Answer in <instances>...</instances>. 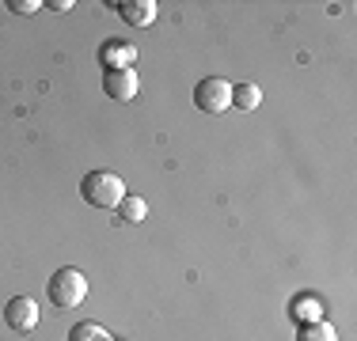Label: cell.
<instances>
[{
    "label": "cell",
    "mask_w": 357,
    "mask_h": 341,
    "mask_svg": "<svg viewBox=\"0 0 357 341\" xmlns=\"http://www.w3.org/2000/svg\"><path fill=\"white\" fill-rule=\"evenodd\" d=\"M80 198L96 209H118L126 198V182L114 175V170H88L80 178Z\"/></svg>",
    "instance_id": "6da1fadb"
},
{
    "label": "cell",
    "mask_w": 357,
    "mask_h": 341,
    "mask_svg": "<svg viewBox=\"0 0 357 341\" xmlns=\"http://www.w3.org/2000/svg\"><path fill=\"white\" fill-rule=\"evenodd\" d=\"M46 292H50V303L54 307H80L84 300H88V277H84L80 269H73V266H61L54 277H50Z\"/></svg>",
    "instance_id": "7a4b0ae2"
},
{
    "label": "cell",
    "mask_w": 357,
    "mask_h": 341,
    "mask_svg": "<svg viewBox=\"0 0 357 341\" xmlns=\"http://www.w3.org/2000/svg\"><path fill=\"white\" fill-rule=\"evenodd\" d=\"M194 106H198L202 114H225V110L232 106V84H228L225 76H206V80H198V88H194Z\"/></svg>",
    "instance_id": "3957f363"
},
{
    "label": "cell",
    "mask_w": 357,
    "mask_h": 341,
    "mask_svg": "<svg viewBox=\"0 0 357 341\" xmlns=\"http://www.w3.org/2000/svg\"><path fill=\"white\" fill-rule=\"evenodd\" d=\"M137 88H141V80H137V72H133V65L130 68H107L103 72V95L114 99V102L137 99Z\"/></svg>",
    "instance_id": "277c9868"
},
{
    "label": "cell",
    "mask_w": 357,
    "mask_h": 341,
    "mask_svg": "<svg viewBox=\"0 0 357 341\" xmlns=\"http://www.w3.org/2000/svg\"><path fill=\"white\" fill-rule=\"evenodd\" d=\"M4 322L15 330V334H31V330L38 326V303L31 300V296H15V300H8Z\"/></svg>",
    "instance_id": "5b68a950"
},
{
    "label": "cell",
    "mask_w": 357,
    "mask_h": 341,
    "mask_svg": "<svg viewBox=\"0 0 357 341\" xmlns=\"http://www.w3.org/2000/svg\"><path fill=\"white\" fill-rule=\"evenodd\" d=\"M118 12H122V19L133 23V27H149V23L156 19V0H126V4H118Z\"/></svg>",
    "instance_id": "8992f818"
},
{
    "label": "cell",
    "mask_w": 357,
    "mask_h": 341,
    "mask_svg": "<svg viewBox=\"0 0 357 341\" xmlns=\"http://www.w3.org/2000/svg\"><path fill=\"white\" fill-rule=\"evenodd\" d=\"M114 212H118V220H122V224H141L144 212H149V205H144V198H137V193H126L122 205H118Z\"/></svg>",
    "instance_id": "52a82bcc"
},
{
    "label": "cell",
    "mask_w": 357,
    "mask_h": 341,
    "mask_svg": "<svg viewBox=\"0 0 357 341\" xmlns=\"http://www.w3.org/2000/svg\"><path fill=\"white\" fill-rule=\"evenodd\" d=\"M259 102H262L259 84H236L232 88V106L236 110H259Z\"/></svg>",
    "instance_id": "ba28073f"
},
{
    "label": "cell",
    "mask_w": 357,
    "mask_h": 341,
    "mask_svg": "<svg viewBox=\"0 0 357 341\" xmlns=\"http://www.w3.org/2000/svg\"><path fill=\"white\" fill-rule=\"evenodd\" d=\"M296 341H338L335 326H327V322H304Z\"/></svg>",
    "instance_id": "9c48e42d"
},
{
    "label": "cell",
    "mask_w": 357,
    "mask_h": 341,
    "mask_svg": "<svg viewBox=\"0 0 357 341\" xmlns=\"http://www.w3.org/2000/svg\"><path fill=\"white\" fill-rule=\"evenodd\" d=\"M293 319L301 322V326L304 322H319V303L312 300V296L308 300H293Z\"/></svg>",
    "instance_id": "30bf717a"
},
{
    "label": "cell",
    "mask_w": 357,
    "mask_h": 341,
    "mask_svg": "<svg viewBox=\"0 0 357 341\" xmlns=\"http://www.w3.org/2000/svg\"><path fill=\"white\" fill-rule=\"evenodd\" d=\"M8 8H12L15 15H35L42 4H38V0H8Z\"/></svg>",
    "instance_id": "8fae6325"
},
{
    "label": "cell",
    "mask_w": 357,
    "mask_h": 341,
    "mask_svg": "<svg viewBox=\"0 0 357 341\" xmlns=\"http://www.w3.org/2000/svg\"><path fill=\"white\" fill-rule=\"evenodd\" d=\"M46 8H54V12H69V8H73V0H50Z\"/></svg>",
    "instance_id": "7c38bea8"
}]
</instances>
